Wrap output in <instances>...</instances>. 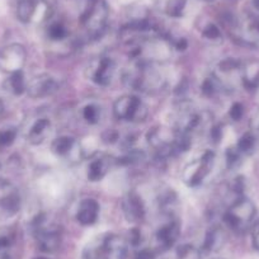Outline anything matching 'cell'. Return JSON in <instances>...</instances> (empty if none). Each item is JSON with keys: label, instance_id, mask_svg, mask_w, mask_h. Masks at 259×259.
I'll return each mask as SVG.
<instances>
[{"label": "cell", "instance_id": "obj_41", "mask_svg": "<svg viewBox=\"0 0 259 259\" xmlns=\"http://www.w3.org/2000/svg\"><path fill=\"white\" fill-rule=\"evenodd\" d=\"M36 259H46V258H36Z\"/></svg>", "mask_w": 259, "mask_h": 259}, {"label": "cell", "instance_id": "obj_14", "mask_svg": "<svg viewBox=\"0 0 259 259\" xmlns=\"http://www.w3.org/2000/svg\"><path fill=\"white\" fill-rule=\"evenodd\" d=\"M179 234H181V228H179L178 221L171 220L168 224L161 226L155 234V240L160 250H168L176 244L178 240Z\"/></svg>", "mask_w": 259, "mask_h": 259}, {"label": "cell", "instance_id": "obj_29", "mask_svg": "<svg viewBox=\"0 0 259 259\" xmlns=\"http://www.w3.org/2000/svg\"><path fill=\"white\" fill-rule=\"evenodd\" d=\"M17 138L16 128H6L0 131V146H9L14 143Z\"/></svg>", "mask_w": 259, "mask_h": 259}, {"label": "cell", "instance_id": "obj_3", "mask_svg": "<svg viewBox=\"0 0 259 259\" xmlns=\"http://www.w3.org/2000/svg\"><path fill=\"white\" fill-rule=\"evenodd\" d=\"M254 218H255V206L243 196L234 200L224 215L226 225L235 233H243L249 229Z\"/></svg>", "mask_w": 259, "mask_h": 259}, {"label": "cell", "instance_id": "obj_37", "mask_svg": "<svg viewBox=\"0 0 259 259\" xmlns=\"http://www.w3.org/2000/svg\"><path fill=\"white\" fill-rule=\"evenodd\" d=\"M0 259H12L7 251H0Z\"/></svg>", "mask_w": 259, "mask_h": 259}, {"label": "cell", "instance_id": "obj_17", "mask_svg": "<svg viewBox=\"0 0 259 259\" xmlns=\"http://www.w3.org/2000/svg\"><path fill=\"white\" fill-rule=\"evenodd\" d=\"M243 81L244 85L249 89H255L259 87V61L246 62L243 68Z\"/></svg>", "mask_w": 259, "mask_h": 259}, {"label": "cell", "instance_id": "obj_6", "mask_svg": "<svg viewBox=\"0 0 259 259\" xmlns=\"http://www.w3.org/2000/svg\"><path fill=\"white\" fill-rule=\"evenodd\" d=\"M113 113L123 121L140 122L148 117V107L136 96H123L114 102Z\"/></svg>", "mask_w": 259, "mask_h": 259}, {"label": "cell", "instance_id": "obj_28", "mask_svg": "<svg viewBox=\"0 0 259 259\" xmlns=\"http://www.w3.org/2000/svg\"><path fill=\"white\" fill-rule=\"evenodd\" d=\"M83 117L88 123L91 124H96L97 122L99 121V117H101V111L97 106L94 104H89L84 108L83 111Z\"/></svg>", "mask_w": 259, "mask_h": 259}, {"label": "cell", "instance_id": "obj_25", "mask_svg": "<svg viewBox=\"0 0 259 259\" xmlns=\"http://www.w3.org/2000/svg\"><path fill=\"white\" fill-rule=\"evenodd\" d=\"M254 145H255V138H254L250 133H246V134H244L240 139H239L236 149L240 151V154L241 153H250V151L254 149Z\"/></svg>", "mask_w": 259, "mask_h": 259}, {"label": "cell", "instance_id": "obj_13", "mask_svg": "<svg viewBox=\"0 0 259 259\" xmlns=\"http://www.w3.org/2000/svg\"><path fill=\"white\" fill-rule=\"evenodd\" d=\"M123 215L128 223L141 221L145 218V205L136 192H130L122 202Z\"/></svg>", "mask_w": 259, "mask_h": 259}, {"label": "cell", "instance_id": "obj_22", "mask_svg": "<svg viewBox=\"0 0 259 259\" xmlns=\"http://www.w3.org/2000/svg\"><path fill=\"white\" fill-rule=\"evenodd\" d=\"M224 243V235L220 230L215 229V230L208 231L207 235L205 238V243L202 245V250L205 253H212L218 249L221 248Z\"/></svg>", "mask_w": 259, "mask_h": 259}, {"label": "cell", "instance_id": "obj_12", "mask_svg": "<svg viewBox=\"0 0 259 259\" xmlns=\"http://www.w3.org/2000/svg\"><path fill=\"white\" fill-rule=\"evenodd\" d=\"M59 89V83L54 76L49 74H41L27 84V93L31 98H45L52 96Z\"/></svg>", "mask_w": 259, "mask_h": 259}, {"label": "cell", "instance_id": "obj_4", "mask_svg": "<svg viewBox=\"0 0 259 259\" xmlns=\"http://www.w3.org/2000/svg\"><path fill=\"white\" fill-rule=\"evenodd\" d=\"M108 21V7L103 0H91L80 16V23L92 38L103 34Z\"/></svg>", "mask_w": 259, "mask_h": 259}, {"label": "cell", "instance_id": "obj_9", "mask_svg": "<svg viewBox=\"0 0 259 259\" xmlns=\"http://www.w3.org/2000/svg\"><path fill=\"white\" fill-rule=\"evenodd\" d=\"M176 130L170 131L166 128H154L148 135V141L159 156L169 158L177 154L176 150Z\"/></svg>", "mask_w": 259, "mask_h": 259}, {"label": "cell", "instance_id": "obj_33", "mask_svg": "<svg viewBox=\"0 0 259 259\" xmlns=\"http://www.w3.org/2000/svg\"><path fill=\"white\" fill-rule=\"evenodd\" d=\"M218 91V85L212 79H206L202 84V92L205 96H212Z\"/></svg>", "mask_w": 259, "mask_h": 259}, {"label": "cell", "instance_id": "obj_32", "mask_svg": "<svg viewBox=\"0 0 259 259\" xmlns=\"http://www.w3.org/2000/svg\"><path fill=\"white\" fill-rule=\"evenodd\" d=\"M244 108L240 103H234L230 107V111H229V116L234 119V121H239V119L243 117Z\"/></svg>", "mask_w": 259, "mask_h": 259}, {"label": "cell", "instance_id": "obj_1", "mask_svg": "<svg viewBox=\"0 0 259 259\" xmlns=\"http://www.w3.org/2000/svg\"><path fill=\"white\" fill-rule=\"evenodd\" d=\"M123 81L130 88L141 92H154L163 87L164 78L153 61L136 59L124 71Z\"/></svg>", "mask_w": 259, "mask_h": 259}, {"label": "cell", "instance_id": "obj_19", "mask_svg": "<svg viewBox=\"0 0 259 259\" xmlns=\"http://www.w3.org/2000/svg\"><path fill=\"white\" fill-rule=\"evenodd\" d=\"M76 146V141L69 136H61V138L55 139L52 143L51 149L52 153L59 156H68L74 151Z\"/></svg>", "mask_w": 259, "mask_h": 259}, {"label": "cell", "instance_id": "obj_16", "mask_svg": "<svg viewBox=\"0 0 259 259\" xmlns=\"http://www.w3.org/2000/svg\"><path fill=\"white\" fill-rule=\"evenodd\" d=\"M50 133V121L46 118L37 119L34 122L33 126L31 127L28 134L29 143L38 145V144L44 143L45 139L47 138V134Z\"/></svg>", "mask_w": 259, "mask_h": 259}, {"label": "cell", "instance_id": "obj_31", "mask_svg": "<svg viewBox=\"0 0 259 259\" xmlns=\"http://www.w3.org/2000/svg\"><path fill=\"white\" fill-rule=\"evenodd\" d=\"M240 159V151L238 149H228L226 151V163L228 166H234Z\"/></svg>", "mask_w": 259, "mask_h": 259}, {"label": "cell", "instance_id": "obj_5", "mask_svg": "<svg viewBox=\"0 0 259 259\" xmlns=\"http://www.w3.org/2000/svg\"><path fill=\"white\" fill-rule=\"evenodd\" d=\"M33 235L37 245L45 253H54L61 244V231L55 225L47 224L46 215L37 216L33 220Z\"/></svg>", "mask_w": 259, "mask_h": 259}, {"label": "cell", "instance_id": "obj_24", "mask_svg": "<svg viewBox=\"0 0 259 259\" xmlns=\"http://www.w3.org/2000/svg\"><path fill=\"white\" fill-rule=\"evenodd\" d=\"M47 34H49V37L52 41H62V39H65L68 37L69 33L68 29H66V27H65L64 24L54 23L49 27V29H47Z\"/></svg>", "mask_w": 259, "mask_h": 259}, {"label": "cell", "instance_id": "obj_26", "mask_svg": "<svg viewBox=\"0 0 259 259\" xmlns=\"http://www.w3.org/2000/svg\"><path fill=\"white\" fill-rule=\"evenodd\" d=\"M13 231L8 228L0 229V251H7L13 244Z\"/></svg>", "mask_w": 259, "mask_h": 259}, {"label": "cell", "instance_id": "obj_15", "mask_svg": "<svg viewBox=\"0 0 259 259\" xmlns=\"http://www.w3.org/2000/svg\"><path fill=\"white\" fill-rule=\"evenodd\" d=\"M99 216V205L96 200H83L76 212V220L84 226H91L97 223Z\"/></svg>", "mask_w": 259, "mask_h": 259}, {"label": "cell", "instance_id": "obj_10", "mask_svg": "<svg viewBox=\"0 0 259 259\" xmlns=\"http://www.w3.org/2000/svg\"><path fill=\"white\" fill-rule=\"evenodd\" d=\"M49 13V6L45 0H19L17 7V17L23 23L36 21L37 16L39 19H45Z\"/></svg>", "mask_w": 259, "mask_h": 259}, {"label": "cell", "instance_id": "obj_27", "mask_svg": "<svg viewBox=\"0 0 259 259\" xmlns=\"http://www.w3.org/2000/svg\"><path fill=\"white\" fill-rule=\"evenodd\" d=\"M145 158V154L141 150H131L130 153H127L126 155L122 156L121 159H118V164H122V165H128V164L139 163L143 159Z\"/></svg>", "mask_w": 259, "mask_h": 259}, {"label": "cell", "instance_id": "obj_20", "mask_svg": "<svg viewBox=\"0 0 259 259\" xmlns=\"http://www.w3.org/2000/svg\"><path fill=\"white\" fill-rule=\"evenodd\" d=\"M108 171V161L106 159H96L88 166V179L92 182H98L104 178Z\"/></svg>", "mask_w": 259, "mask_h": 259}, {"label": "cell", "instance_id": "obj_34", "mask_svg": "<svg viewBox=\"0 0 259 259\" xmlns=\"http://www.w3.org/2000/svg\"><path fill=\"white\" fill-rule=\"evenodd\" d=\"M127 243H130L131 245L136 246L141 243V234L138 229H133V230H130L128 233V240Z\"/></svg>", "mask_w": 259, "mask_h": 259}, {"label": "cell", "instance_id": "obj_40", "mask_svg": "<svg viewBox=\"0 0 259 259\" xmlns=\"http://www.w3.org/2000/svg\"><path fill=\"white\" fill-rule=\"evenodd\" d=\"M207 2H215V0H207Z\"/></svg>", "mask_w": 259, "mask_h": 259}, {"label": "cell", "instance_id": "obj_7", "mask_svg": "<svg viewBox=\"0 0 259 259\" xmlns=\"http://www.w3.org/2000/svg\"><path fill=\"white\" fill-rule=\"evenodd\" d=\"M213 163H215V154L212 151H206L200 159L192 161L184 168V183L189 187H196L202 183L212 169Z\"/></svg>", "mask_w": 259, "mask_h": 259}, {"label": "cell", "instance_id": "obj_11", "mask_svg": "<svg viewBox=\"0 0 259 259\" xmlns=\"http://www.w3.org/2000/svg\"><path fill=\"white\" fill-rule=\"evenodd\" d=\"M114 74H116V64L109 57H102L89 69L91 80L102 87L109 85L113 80Z\"/></svg>", "mask_w": 259, "mask_h": 259}, {"label": "cell", "instance_id": "obj_38", "mask_svg": "<svg viewBox=\"0 0 259 259\" xmlns=\"http://www.w3.org/2000/svg\"><path fill=\"white\" fill-rule=\"evenodd\" d=\"M251 4H253L254 9L259 12V0H251Z\"/></svg>", "mask_w": 259, "mask_h": 259}, {"label": "cell", "instance_id": "obj_39", "mask_svg": "<svg viewBox=\"0 0 259 259\" xmlns=\"http://www.w3.org/2000/svg\"><path fill=\"white\" fill-rule=\"evenodd\" d=\"M256 121V127H258V130H259V117H258V119H255Z\"/></svg>", "mask_w": 259, "mask_h": 259}, {"label": "cell", "instance_id": "obj_21", "mask_svg": "<svg viewBox=\"0 0 259 259\" xmlns=\"http://www.w3.org/2000/svg\"><path fill=\"white\" fill-rule=\"evenodd\" d=\"M19 207H21V198L17 192H9L0 198V208L9 215L16 213Z\"/></svg>", "mask_w": 259, "mask_h": 259}, {"label": "cell", "instance_id": "obj_36", "mask_svg": "<svg viewBox=\"0 0 259 259\" xmlns=\"http://www.w3.org/2000/svg\"><path fill=\"white\" fill-rule=\"evenodd\" d=\"M253 243L259 250V223H256L253 228Z\"/></svg>", "mask_w": 259, "mask_h": 259}, {"label": "cell", "instance_id": "obj_18", "mask_svg": "<svg viewBox=\"0 0 259 259\" xmlns=\"http://www.w3.org/2000/svg\"><path fill=\"white\" fill-rule=\"evenodd\" d=\"M4 87H6V89L9 93L14 94V96H21V94H23L27 91V83L22 70L11 74V76L4 83Z\"/></svg>", "mask_w": 259, "mask_h": 259}, {"label": "cell", "instance_id": "obj_30", "mask_svg": "<svg viewBox=\"0 0 259 259\" xmlns=\"http://www.w3.org/2000/svg\"><path fill=\"white\" fill-rule=\"evenodd\" d=\"M203 36L207 39H211V41H218V39L221 38V31L219 29V27L216 24H208L202 32Z\"/></svg>", "mask_w": 259, "mask_h": 259}, {"label": "cell", "instance_id": "obj_2", "mask_svg": "<svg viewBox=\"0 0 259 259\" xmlns=\"http://www.w3.org/2000/svg\"><path fill=\"white\" fill-rule=\"evenodd\" d=\"M127 240L116 234L97 236L84 249V259H124Z\"/></svg>", "mask_w": 259, "mask_h": 259}, {"label": "cell", "instance_id": "obj_8", "mask_svg": "<svg viewBox=\"0 0 259 259\" xmlns=\"http://www.w3.org/2000/svg\"><path fill=\"white\" fill-rule=\"evenodd\" d=\"M27 60V51L22 45L12 44L0 50V70L13 74L21 71Z\"/></svg>", "mask_w": 259, "mask_h": 259}, {"label": "cell", "instance_id": "obj_35", "mask_svg": "<svg viewBox=\"0 0 259 259\" xmlns=\"http://www.w3.org/2000/svg\"><path fill=\"white\" fill-rule=\"evenodd\" d=\"M135 259H156V253L153 249H141L140 251H138Z\"/></svg>", "mask_w": 259, "mask_h": 259}, {"label": "cell", "instance_id": "obj_23", "mask_svg": "<svg viewBox=\"0 0 259 259\" xmlns=\"http://www.w3.org/2000/svg\"><path fill=\"white\" fill-rule=\"evenodd\" d=\"M187 0H165L164 12L170 17H182L184 13Z\"/></svg>", "mask_w": 259, "mask_h": 259}]
</instances>
